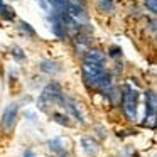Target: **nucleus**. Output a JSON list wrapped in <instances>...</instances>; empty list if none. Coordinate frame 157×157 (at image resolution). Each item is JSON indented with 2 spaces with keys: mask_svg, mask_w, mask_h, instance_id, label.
I'll use <instances>...</instances> for the list:
<instances>
[{
  "mask_svg": "<svg viewBox=\"0 0 157 157\" xmlns=\"http://www.w3.org/2000/svg\"><path fill=\"white\" fill-rule=\"evenodd\" d=\"M122 108L128 120L137 118V110H139V93L135 88L125 85L122 88Z\"/></svg>",
  "mask_w": 157,
  "mask_h": 157,
  "instance_id": "1",
  "label": "nucleus"
},
{
  "mask_svg": "<svg viewBox=\"0 0 157 157\" xmlns=\"http://www.w3.org/2000/svg\"><path fill=\"white\" fill-rule=\"evenodd\" d=\"M106 73L105 66H96V64H90V63H83V79H85L86 86L90 88L98 90L100 83L105 79Z\"/></svg>",
  "mask_w": 157,
  "mask_h": 157,
  "instance_id": "2",
  "label": "nucleus"
},
{
  "mask_svg": "<svg viewBox=\"0 0 157 157\" xmlns=\"http://www.w3.org/2000/svg\"><path fill=\"white\" fill-rule=\"evenodd\" d=\"M64 101V96H63L61 86L58 83H49L48 86L44 88L41 98H39V106L41 108H46L49 103H58V105H63Z\"/></svg>",
  "mask_w": 157,
  "mask_h": 157,
  "instance_id": "3",
  "label": "nucleus"
},
{
  "mask_svg": "<svg viewBox=\"0 0 157 157\" xmlns=\"http://www.w3.org/2000/svg\"><path fill=\"white\" fill-rule=\"evenodd\" d=\"M17 113H19L17 103H10L5 108L4 115H2V128H4V132H12L14 130L15 120H17Z\"/></svg>",
  "mask_w": 157,
  "mask_h": 157,
  "instance_id": "4",
  "label": "nucleus"
},
{
  "mask_svg": "<svg viewBox=\"0 0 157 157\" xmlns=\"http://www.w3.org/2000/svg\"><path fill=\"white\" fill-rule=\"evenodd\" d=\"M63 105L66 106V110L69 112V115H73L76 120H79V122H85L86 117H85V110H83V106L79 105L76 100L73 98H64V101H63Z\"/></svg>",
  "mask_w": 157,
  "mask_h": 157,
  "instance_id": "5",
  "label": "nucleus"
},
{
  "mask_svg": "<svg viewBox=\"0 0 157 157\" xmlns=\"http://www.w3.org/2000/svg\"><path fill=\"white\" fill-rule=\"evenodd\" d=\"M83 63H90V64H96V66H105L106 59L105 54L98 49H90L83 54Z\"/></svg>",
  "mask_w": 157,
  "mask_h": 157,
  "instance_id": "6",
  "label": "nucleus"
},
{
  "mask_svg": "<svg viewBox=\"0 0 157 157\" xmlns=\"http://www.w3.org/2000/svg\"><path fill=\"white\" fill-rule=\"evenodd\" d=\"M79 144H81V149L85 150V154H88V155H95L100 150V145H98L95 137H88V135L81 137V139H79Z\"/></svg>",
  "mask_w": 157,
  "mask_h": 157,
  "instance_id": "7",
  "label": "nucleus"
},
{
  "mask_svg": "<svg viewBox=\"0 0 157 157\" xmlns=\"http://www.w3.org/2000/svg\"><path fill=\"white\" fill-rule=\"evenodd\" d=\"M145 105H147L145 118L150 117V122L155 123V93H154V90H149V91L145 93Z\"/></svg>",
  "mask_w": 157,
  "mask_h": 157,
  "instance_id": "8",
  "label": "nucleus"
},
{
  "mask_svg": "<svg viewBox=\"0 0 157 157\" xmlns=\"http://www.w3.org/2000/svg\"><path fill=\"white\" fill-rule=\"evenodd\" d=\"M39 68H41V71L48 73V75H56V73L61 71V64L58 61H54V59H44V61H41L39 63Z\"/></svg>",
  "mask_w": 157,
  "mask_h": 157,
  "instance_id": "9",
  "label": "nucleus"
},
{
  "mask_svg": "<svg viewBox=\"0 0 157 157\" xmlns=\"http://www.w3.org/2000/svg\"><path fill=\"white\" fill-rule=\"evenodd\" d=\"M96 9L105 15L112 14L115 10V0H96Z\"/></svg>",
  "mask_w": 157,
  "mask_h": 157,
  "instance_id": "10",
  "label": "nucleus"
},
{
  "mask_svg": "<svg viewBox=\"0 0 157 157\" xmlns=\"http://www.w3.org/2000/svg\"><path fill=\"white\" fill-rule=\"evenodd\" d=\"M19 29H21L22 34L27 36V37H36V31H34V29H32L29 24H27V22L21 21V22H19Z\"/></svg>",
  "mask_w": 157,
  "mask_h": 157,
  "instance_id": "11",
  "label": "nucleus"
},
{
  "mask_svg": "<svg viewBox=\"0 0 157 157\" xmlns=\"http://www.w3.org/2000/svg\"><path fill=\"white\" fill-rule=\"evenodd\" d=\"M48 145H49V149H51L54 154L64 152V149H63V144H61V140H59V139H51V140L48 142Z\"/></svg>",
  "mask_w": 157,
  "mask_h": 157,
  "instance_id": "12",
  "label": "nucleus"
},
{
  "mask_svg": "<svg viewBox=\"0 0 157 157\" xmlns=\"http://www.w3.org/2000/svg\"><path fill=\"white\" fill-rule=\"evenodd\" d=\"M52 120L54 122H58V123H61V125H66L68 127L69 125V117H68V113H59V112H54L52 113Z\"/></svg>",
  "mask_w": 157,
  "mask_h": 157,
  "instance_id": "13",
  "label": "nucleus"
},
{
  "mask_svg": "<svg viewBox=\"0 0 157 157\" xmlns=\"http://www.w3.org/2000/svg\"><path fill=\"white\" fill-rule=\"evenodd\" d=\"M49 5H52L54 12H64L66 9V0H48Z\"/></svg>",
  "mask_w": 157,
  "mask_h": 157,
  "instance_id": "14",
  "label": "nucleus"
},
{
  "mask_svg": "<svg viewBox=\"0 0 157 157\" xmlns=\"http://www.w3.org/2000/svg\"><path fill=\"white\" fill-rule=\"evenodd\" d=\"M12 56H14V59H17V61H24L25 59L24 51H22L19 46H14V48H12Z\"/></svg>",
  "mask_w": 157,
  "mask_h": 157,
  "instance_id": "15",
  "label": "nucleus"
},
{
  "mask_svg": "<svg viewBox=\"0 0 157 157\" xmlns=\"http://www.w3.org/2000/svg\"><path fill=\"white\" fill-rule=\"evenodd\" d=\"M145 9H147V10H150L152 14H155V12H157V2H155V0H145Z\"/></svg>",
  "mask_w": 157,
  "mask_h": 157,
  "instance_id": "16",
  "label": "nucleus"
},
{
  "mask_svg": "<svg viewBox=\"0 0 157 157\" xmlns=\"http://www.w3.org/2000/svg\"><path fill=\"white\" fill-rule=\"evenodd\" d=\"M66 2L73 5H78V7H83V9H86V4H88V0H66Z\"/></svg>",
  "mask_w": 157,
  "mask_h": 157,
  "instance_id": "17",
  "label": "nucleus"
},
{
  "mask_svg": "<svg viewBox=\"0 0 157 157\" xmlns=\"http://www.w3.org/2000/svg\"><path fill=\"white\" fill-rule=\"evenodd\" d=\"M24 157H36V155L32 154V150H25V155Z\"/></svg>",
  "mask_w": 157,
  "mask_h": 157,
  "instance_id": "18",
  "label": "nucleus"
},
{
  "mask_svg": "<svg viewBox=\"0 0 157 157\" xmlns=\"http://www.w3.org/2000/svg\"><path fill=\"white\" fill-rule=\"evenodd\" d=\"M56 155H58V157H68V155H66L64 152H61V154H56Z\"/></svg>",
  "mask_w": 157,
  "mask_h": 157,
  "instance_id": "19",
  "label": "nucleus"
}]
</instances>
